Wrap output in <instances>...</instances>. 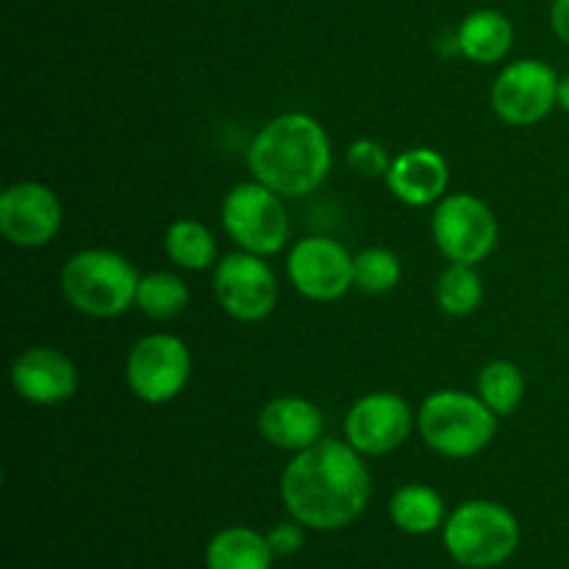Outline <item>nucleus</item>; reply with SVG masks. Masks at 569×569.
Masks as SVG:
<instances>
[{
    "label": "nucleus",
    "instance_id": "nucleus-5",
    "mask_svg": "<svg viewBox=\"0 0 569 569\" xmlns=\"http://www.w3.org/2000/svg\"><path fill=\"white\" fill-rule=\"evenodd\" d=\"M520 548V522L495 500H467L445 520V550L470 569L500 567Z\"/></svg>",
    "mask_w": 569,
    "mask_h": 569
},
{
    "label": "nucleus",
    "instance_id": "nucleus-16",
    "mask_svg": "<svg viewBox=\"0 0 569 569\" xmlns=\"http://www.w3.org/2000/svg\"><path fill=\"white\" fill-rule=\"evenodd\" d=\"M259 433L272 448L300 453L326 439V417L311 400L281 395L259 411Z\"/></svg>",
    "mask_w": 569,
    "mask_h": 569
},
{
    "label": "nucleus",
    "instance_id": "nucleus-25",
    "mask_svg": "<svg viewBox=\"0 0 569 569\" xmlns=\"http://www.w3.org/2000/svg\"><path fill=\"white\" fill-rule=\"evenodd\" d=\"M348 164L350 170L359 172L361 178H387L392 159H389L387 148L376 139H356L348 148Z\"/></svg>",
    "mask_w": 569,
    "mask_h": 569
},
{
    "label": "nucleus",
    "instance_id": "nucleus-2",
    "mask_svg": "<svg viewBox=\"0 0 569 569\" xmlns=\"http://www.w3.org/2000/svg\"><path fill=\"white\" fill-rule=\"evenodd\" d=\"M250 176L281 198H306L326 183L333 148L326 126L306 111L272 117L248 148Z\"/></svg>",
    "mask_w": 569,
    "mask_h": 569
},
{
    "label": "nucleus",
    "instance_id": "nucleus-24",
    "mask_svg": "<svg viewBox=\"0 0 569 569\" xmlns=\"http://www.w3.org/2000/svg\"><path fill=\"white\" fill-rule=\"evenodd\" d=\"M356 289L365 295H387L392 292L403 276V264H400L398 253L389 248H365L356 253Z\"/></svg>",
    "mask_w": 569,
    "mask_h": 569
},
{
    "label": "nucleus",
    "instance_id": "nucleus-26",
    "mask_svg": "<svg viewBox=\"0 0 569 569\" xmlns=\"http://www.w3.org/2000/svg\"><path fill=\"white\" fill-rule=\"evenodd\" d=\"M272 553L276 556H295L306 545V526L298 520L278 522L270 533H267Z\"/></svg>",
    "mask_w": 569,
    "mask_h": 569
},
{
    "label": "nucleus",
    "instance_id": "nucleus-19",
    "mask_svg": "<svg viewBox=\"0 0 569 569\" xmlns=\"http://www.w3.org/2000/svg\"><path fill=\"white\" fill-rule=\"evenodd\" d=\"M389 517H392L395 528H400L403 533L426 537L445 526L448 511H445V500L437 489L426 487V483H406L389 500Z\"/></svg>",
    "mask_w": 569,
    "mask_h": 569
},
{
    "label": "nucleus",
    "instance_id": "nucleus-4",
    "mask_svg": "<svg viewBox=\"0 0 569 569\" xmlns=\"http://www.w3.org/2000/svg\"><path fill=\"white\" fill-rule=\"evenodd\" d=\"M417 431L433 453L445 459H472L492 445L498 415L478 395L437 389L417 411Z\"/></svg>",
    "mask_w": 569,
    "mask_h": 569
},
{
    "label": "nucleus",
    "instance_id": "nucleus-22",
    "mask_svg": "<svg viewBox=\"0 0 569 569\" xmlns=\"http://www.w3.org/2000/svg\"><path fill=\"white\" fill-rule=\"evenodd\" d=\"M189 306V287L176 272H148L137 289V309L150 320H172Z\"/></svg>",
    "mask_w": 569,
    "mask_h": 569
},
{
    "label": "nucleus",
    "instance_id": "nucleus-21",
    "mask_svg": "<svg viewBox=\"0 0 569 569\" xmlns=\"http://www.w3.org/2000/svg\"><path fill=\"white\" fill-rule=\"evenodd\" d=\"M478 398L498 417H509L526 398V376L515 361L495 359L478 372Z\"/></svg>",
    "mask_w": 569,
    "mask_h": 569
},
{
    "label": "nucleus",
    "instance_id": "nucleus-3",
    "mask_svg": "<svg viewBox=\"0 0 569 569\" xmlns=\"http://www.w3.org/2000/svg\"><path fill=\"white\" fill-rule=\"evenodd\" d=\"M142 276L122 253L109 248L78 250L61 267V295L81 315L114 320L137 306Z\"/></svg>",
    "mask_w": 569,
    "mask_h": 569
},
{
    "label": "nucleus",
    "instance_id": "nucleus-11",
    "mask_svg": "<svg viewBox=\"0 0 569 569\" xmlns=\"http://www.w3.org/2000/svg\"><path fill=\"white\" fill-rule=\"evenodd\" d=\"M356 256L331 237H303L292 244L287 272L303 298L331 303L356 287Z\"/></svg>",
    "mask_w": 569,
    "mask_h": 569
},
{
    "label": "nucleus",
    "instance_id": "nucleus-28",
    "mask_svg": "<svg viewBox=\"0 0 569 569\" xmlns=\"http://www.w3.org/2000/svg\"><path fill=\"white\" fill-rule=\"evenodd\" d=\"M559 109H565L569 114V72L559 78Z\"/></svg>",
    "mask_w": 569,
    "mask_h": 569
},
{
    "label": "nucleus",
    "instance_id": "nucleus-15",
    "mask_svg": "<svg viewBox=\"0 0 569 569\" xmlns=\"http://www.w3.org/2000/svg\"><path fill=\"white\" fill-rule=\"evenodd\" d=\"M387 189L411 209L439 203L448 194L450 167L433 148H409L395 156L387 172Z\"/></svg>",
    "mask_w": 569,
    "mask_h": 569
},
{
    "label": "nucleus",
    "instance_id": "nucleus-10",
    "mask_svg": "<svg viewBox=\"0 0 569 569\" xmlns=\"http://www.w3.org/2000/svg\"><path fill=\"white\" fill-rule=\"evenodd\" d=\"M214 298L237 322H261L278 303V278L264 256L237 250L214 267Z\"/></svg>",
    "mask_w": 569,
    "mask_h": 569
},
{
    "label": "nucleus",
    "instance_id": "nucleus-23",
    "mask_svg": "<svg viewBox=\"0 0 569 569\" xmlns=\"http://www.w3.org/2000/svg\"><path fill=\"white\" fill-rule=\"evenodd\" d=\"M437 303L445 315L467 317L483 303V278L472 264H453L437 281Z\"/></svg>",
    "mask_w": 569,
    "mask_h": 569
},
{
    "label": "nucleus",
    "instance_id": "nucleus-14",
    "mask_svg": "<svg viewBox=\"0 0 569 569\" xmlns=\"http://www.w3.org/2000/svg\"><path fill=\"white\" fill-rule=\"evenodd\" d=\"M78 367L67 353L50 345L22 350L11 365V387L26 403L59 406L78 392Z\"/></svg>",
    "mask_w": 569,
    "mask_h": 569
},
{
    "label": "nucleus",
    "instance_id": "nucleus-6",
    "mask_svg": "<svg viewBox=\"0 0 569 569\" xmlns=\"http://www.w3.org/2000/svg\"><path fill=\"white\" fill-rule=\"evenodd\" d=\"M222 228L239 250L276 256L289 244V214L283 198L261 181H242L222 200Z\"/></svg>",
    "mask_w": 569,
    "mask_h": 569
},
{
    "label": "nucleus",
    "instance_id": "nucleus-20",
    "mask_svg": "<svg viewBox=\"0 0 569 569\" xmlns=\"http://www.w3.org/2000/svg\"><path fill=\"white\" fill-rule=\"evenodd\" d=\"M164 253L172 264L192 272L209 270L220 261L214 233L203 222L189 220V217L170 222V228L164 231Z\"/></svg>",
    "mask_w": 569,
    "mask_h": 569
},
{
    "label": "nucleus",
    "instance_id": "nucleus-18",
    "mask_svg": "<svg viewBox=\"0 0 569 569\" xmlns=\"http://www.w3.org/2000/svg\"><path fill=\"white\" fill-rule=\"evenodd\" d=\"M272 559L264 533L244 526L222 528L206 545V569H270Z\"/></svg>",
    "mask_w": 569,
    "mask_h": 569
},
{
    "label": "nucleus",
    "instance_id": "nucleus-9",
    "mask_svg": "<svg viewBox=\"0 0 569 569\" xmlns=\"http://www.w3.org/2000/svg\"><path fill=\"white\" fill-rule=\"evenodd\" d=\"M559 78L542 59L511 61L498 72L489 92L495 114L506 126H537L559 106Z\"/></svg>",
    "mask_w": 569,
    "mask_h": 569
},
{
    "label": "nucleus",
    "instance_id": "nucleus-7",
    "mask_svg": "<svg viewBox=\"0 0 569 569\" xmlns=\"http://www.w3.org/2000/svg\"><path fill=\"white\" fill-rule=\"evenodd\" d=\"M431 237L453 264H481L498 248L500 226L489 203L470 192L445 194L431 217Z\"/></svg>",
    "mask_w": 569,
    "mask_h": 569
},
{
    "label": "nucleus",
    "instance_id": "nucleus-1",
    "mask_svg": "<svg viewBox=\"0 0 569 569\" xmlns=\"http://www.w3.org/2000/svg\"><path fill=\"white\" fill-rule=\"evenodd\" d=\"M278 492L292 520L311 531H337L367 509L372 478L348 439H320L283 467Z\"/></svg>",
    "mask_w": 569,
    "mask_h": 569
},
{
    "label": "nucleus",
    "instance_id": "nucleus-17",
    "mask_svg": "<svg viewBox=\"0 0 569 569\" xmlns=\"http://www.w3.org/2000/svg\"><path fill=\"white\" fill-rule=\"evenodd\" d=\"M456 39L465 59L476 64H498L515 44V28L503 11L478 9L461 20V26L456 28Z\"/></svg>",
    "mask_w": 569,
    "mask_h": 569
},
{
    "label": "nucleus",
    "instance_id": "nucleus-8",
    "mask_svg": "<svg viewBox=\"0 0 569 569\" xmlns=\"http://www.w3.org/2000/svg\"><path fill=\"white\" fill-rule=\"evenodd\" d=\"M189 378H192V353L176 333H148L128 350V392L142 403H170L187 389Z\"/></svg>",
    "mask_w": 569,
    "mask_h": 569
},
{
    "label": "nucleus",
    "instance_id": "nucleus-27",
    "mask_svg": "<svg viewBox=\"0 0 569 569\" xmlns=\"http://www.w3.org/2000/svg\"><path fill=\"white\" fill-rule=\"evenodd\" d=\"M550 26H553L556 37L569 44V0H553L550 9Z\"/></svg>",
    "mask_w": 569,
    "mask_h": 569
},
{
    "label": "nucleus",
    "instance_id": "nucleus-13",
    "mask_svg": "<svg viewBox=\"0 0 569 569\" xmlns=\"http://www.w3.org/2000/svg\"><path fill=\"white\" fill-rule=\"evenodd\" d=\"M415 422V411L398 392H370L345 415V439L361 456H387L411 437Z\"/></svg>",
    "mask_w": 569,
    "mask_h": 569
},
{
    "label": "nucleus",
    "instance_id": "nucleus-12",
    "mask_svg": "<svg viewBox=\"0 0 569 569\" xmlns=\"http://www.w3.org/2000/svg\"><path fill=\"white\" fill-rule=\"evenodd\" d=\"M64 222L59 194L39 181H17L0 194V233L14 248H44Z\"/></svg>",
    "mask_w": 569,
    "mask_h": 569
}]
</instances>
